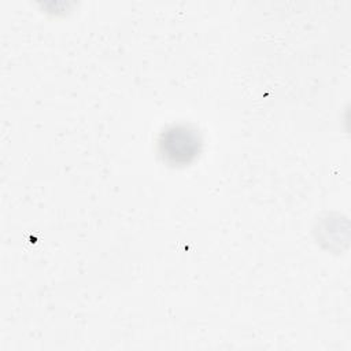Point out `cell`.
Masks as SVG:
<instances>
[{
	"label": "cell",
	"mask_w": 351,
	"mask_h": 351,
	"mask_svg": "<svg viewBox=\"0 0 351 351\" xmlns=\"http://www.w3.org/2000/svg\"><path fill=\"white\" fill-rule=\"evenodd\" d=\"M160 154L173 165L189 163L200 151V138L196 130L185 126H174L162 133Z\"/></svg>",
	"instance_id": "1"
}]
</instances>
